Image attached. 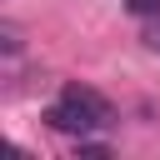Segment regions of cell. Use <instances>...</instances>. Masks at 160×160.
<instances>
[{
  "instance_id": "obj_1",
  "label": "cell",
  "mask_w": 160,
  "mask_h": 160,
  "mask_svg": "<svg viewBox=\"0 0 160 160\" xmlns=\"http://www.w3.org/2000/svg\"><path fill=\"white\" fill-rule=\"evenodd\" d=\"M45 125H50V130H60V135H75V140H80V135H90V130H100V125H95L80 105H70L65 95H60L55 105H45Z\"/></svg>"
},
{
  "instance_id": "obj_2",
  "label": "cell",
  "mask_w": 160,
  "mask_h": 160,
  "mask_svg": "<svg viewBox=\"0 0 160 160\" xmlns=\"http://www.w3.org/2000/svg\"><path fill=\"white\" fill-rule=\"evenodd\" d=\"M20 45H25V40H20V25H15V20H0V50H5V55H20Z\"/></svg>"
},
{
  "instance_id": "obj_3",
  "label": "cell",
  "mask_w": 160,
  "mask_h": 160,
  "mask_svg": "<svg viewBox=\"0 0 160 160\" xmlns=\"http://www.w3.org/2000/svg\"><path fill=\"white\" fill-rule=\"evenodd\" d=\"M140 45H145L150 55H160V15H150V20H145V30H140Z\"/></svg>"
},
{
  "instance_id": "obj_4",
  "label": "cell",
  "mask_w": 160,
  "mask_h": 160,
  "mask_svg": "<svg viewBox=\"0 0 160 160\" xmlns=\"http://www.w3.org/2000/svg\"><path fill=\"white\" fill-rule=\"evenodd\" d=\"M120 5H125L130 15H145V20H150V15H160V0H120Z\"/></svg>"
}]
</instances>
